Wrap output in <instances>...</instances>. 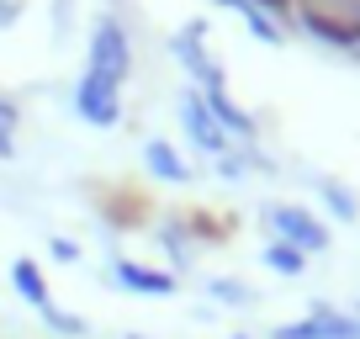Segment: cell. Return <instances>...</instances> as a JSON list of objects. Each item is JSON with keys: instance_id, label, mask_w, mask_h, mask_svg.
Returning <instances> with one entry per match:
<instances>
[{"instance_id": "6da1fadb", "label": "cell", "mask_w": 360, "mask_h": 339, "mask_svg": "<svg viewBox=\"0 0 360 339\" xmlns=\"http://www.w3.org/2000/svg\"><path fill=\"white\" fill-rule=\"evenodd\" d=\"M90 75H101V79H112V85H122L127 79V69H133V48H127V32H122V22L117 16H101L96 22V32H90Z\"/></svg>"}, {"instance_id": "7a4b0ae2", "label": "cell", "mask_w": 360, "mask_h": 339, "mask_svg": "<svg viewBox=\"0 0 360 339\" xmlns=\"http://www.w3.org/2000/svg\"><path fill=\"white\" fill-rule=\"evenodd\" d=\"M265 228L281 238V244L302 249V255H323V249H328L323 217H313L307 207H265Z\"/></svg>"}, {"instance_id": "3957f363", "label": "cell", "mask_w": 360, "mask_h": 339, "mask_svg": "<svg viewBox=\"0 0 360 339\" xmlns=\"http://www.w3.org/2000/svg\"><path fill=\"white\" fill-rule=\"evenodd\" d=\"M75 112L85 117L90 127H117L122 122V85H112V79L85 69L79 85H75Z\"/></svg>"}, {"instance_id": "277c9868", "label": "cell", "mask_w": 360, "mask_h": 339, "mask_svg": "<svg viewBox=\"0 0 360 339\" xmlns=\"http://www.w3.org/2000/svg\"><path fill=\"white\" fill-rule=\"evenodd\" d=\"M297 27H302L307 37H318V43H328V48H349V53H355V43H360V27L349 22V16H339L334 6H323V0H302V6H297Z\"/></svg>"}, {"instance_id": "5b68a950", "label": "cell", "mask_w": 360, "mask_h": 339, "mask_svg": "<svg viewBox=\"0 0 360 339\" xmlns=\"http://www.w3.org/2000/svg\"><path fill=\"white\" fill-rule=\"evenodd\" d=\"M202 37H207V27H202V22H186V27H180L175 37H169V53H175L180 64H186V69H191V75H196V85H202V91H228L223 69H217L212 58H207Z\"/></svg>"}, {"instance_id": "8992f818", "label": "cell", "mask_w": 360, "mask_h": 339, "mask_svg": "<svg viewBox=\"0 0 360 339\" xmlns=\"http://www.w3.org/2000/svg\"><path fill=\"white\" fill-rule=\"evenodd\" d=\"M180 122H186V133H191V143L202 148V154H212V159H223V154H233V138L223 133V127L212 122V112L202 106V96H180Z\"/></svg>"}, {"instance_id": "52a82bcc", "label": "cell", "mask_w": 360, "mask_h": 339, "mask_svg": "<svg viewBox=\"0 0 360 339\" xmlns=\"http://www.w3.org/2000/svg\"><path fill=\"white\" fill-rule=\"evenodd\" d=\"M202 106L212 112V122L223 127L228 138H238V143H255V133H259L255 117H249V112H244V106H238L228 91H202Z\"/></svg>"}, {"instance_id": "ba28073f", "label": "cell", "mask_w": 360, "mask_h": 339, "mask_svg": "<svg viewBox=\"0 0 360 339\" xmlns=\"http://www.w3.org/2000/svg\"><path fill=\"white\" fill-rule=\"evenodd\" d=\"M117 281H122L127 292H138V297H169V292H175V276L148 271V265H133V260H117Z\"/></svg>"}, {"instance_id": "9c48e42d", "label": "cell", "mask_w": 360, "mask_h": 339, "mask_svg": "<svg viewBox=\"0 0 360 339\" xmlns=\"http://www.w3.org/2000/svg\"><path fill=\"white\" fill-rule=\"evenodd\" d=\"M217 6H228V11H238V16H244V27L259 37V43H270V48H281V43H286L281 22H276V16H265V11L255 6V0H217Z\"/></svg>"}, {"instance_id": "30bf717a", "label": "cell", "mask_w": 360, "mask_h": 339, "mask_svg": "<svg viewBox=\"0 0 360 339\" xmlns=\"http://www.w3.org/2000/svg\"><path fill=\"white\" fill-rule=\"evenodd\" d=\"M143 165H148V175H159V181H180V186L191 181V165H186L165 138H154V143L143 148Z\"/></svg>"}, {"instance_id": "8fae6325", "label": "cell", "mask_w": 360, "mask_h": 339, "mask_svg": "<svg viewBox=\"0 0 360 339\" xmlns=\"http://www.w3.org/2000/svg\"><path fill=\"white\" fill-rule=\"evenodd\" d=\"M11 286H16L32 307H48V302H53V297H48L43 271H37V260H11Z\"/></svg>"}, {"instance_id": "7c38bea8", "label": "cell", "mask_w": 360, "mask_h": 339, "mask_svg": "<svg viewBox=\"0 0 360 339\" xmlns=\"http://www.w3.org/2000/svg\"><path fill=\"white\" fill-rule=\"evenodd\" d=\"M259 260H265V265H270L276 276H302L307 255H302V249H292V244H281V238H276V244H265V249H259Z\"/></svg>"}, {"instance_id": "4fadbf2b", "label": "cell", "mask_w": 360, "mask_h": 339, "mask_svg": "<svg viewBox=\"0 0 360 339\" xmlns=\"http://www.w3.org/2000/svg\"><path fill=\"white\" fill-rule=\"evenodd\" d=\"M307 318H318V324L328 328V339H360V318H345V313H334V307H313Z\"/></svg>"}, {"instance_id": "5bb4252c", "label": "cell", "mask_w": 360, "mask_h": 339, "mask_svg": "<svg viewBox=\"0 0 360 339\" xmlns=\"http://www.w3.org/2000/svg\"><path fill=\"white\" fill-rule=\"evenodd\" d=\"M207 292H212L217 302H228V307H255V292H249L244 281H233V276H228V281H223V276H217V281L207 286Z\"/></svg>"}, {"instance_id": "9a60e30c", "label": "cell", "mask_w": 360, "mask_h": 339, "mask_svg": "<svg viewBox=\"0 0 360 339\" xmlns=\"http://www.w3.org/2000/svg\"><path fill=\"white\" fill-rule=\"evenodd\" d=\"M37 313H43V324L58 328V334H85V318H79V313H64V307H53V302L37 307Z\"/></svg>"}, {"instance_id": "2e32d148", "label": "cell", "mask_w": 360, "mask_h": 339, "mask_svg": "<svg viewBox=\"0 0 360 339\" xmlns=\"http://www.w3.org/2000/svg\"><path fill=\"white\" fill-rule=\"evenodd\" d=\"M270 339H328V328L318 324V318H297V324H281Z\"/></svg>"}, {"instance_id": "e0dca14e", "label": "cell", "mask_w": 360, "mask_h": 339, "mask_svg": "<svg viewBox=\"0 0 360 339\" xmlns=\"http://www.w3.org/2000/svg\"><path fill=\"white\" fill-rule=\"evenodd\" d=\"M323 196H328V207H334V217H355V196H349L345 186L323 181Z\"/></svg>"}, {"instance_id": "ac0fdd59", "label": "cell", "mask_w": 360, "mask_h": 339, "mask_svg": "<svg viewBox=\"0 0 360 339\" xmlns=\"http://www.w3.org/2000/svg\"><path fill=\"white\" fill-rule=\"evenodd\" d=\"M11 127H16V106L0 101V159H11Z\"/></svg>"}, {"instance_id": "d6986e66", "label": "cell", "mask_w": 360, "mask_h": 339, "mask_svg": "<svg viewBox=\"0 0 360 339\" xmlns=\"http://www.w3.org/2000/svg\"><path fill=\"white\" fill-rule=\"evenodd\" d=\"M53 260L75 265V260H79V244H69V238H53Z\"/></svg>"}, {"instance_id": "ffe728a7", "label": "cell", "mask_w": 360, "mask_h": 339, "mask_svg": "<svg viewBox=\"0 0 360 339\" xmlns=\"http://www.w3.org/2000/svg\"><path fill=\"white\" fill-rule=\"evenodd\" d=\"M255 6H259V11H265V16H286V11H292V6H297V0H255Z\"/></svg>"}, {"instance_id": "44dd1931", "label": "cell", "mask_w": 360, "mask_h": 339, "mask_svg": "<svg viewBox=\"0 0 360 339\" xmlns=\"http://www.w3.org/2000/svg\"><path fill=\"white\" fill-rule=\"evenodd\" d=\"M127 339H138V334H127Z\"/></svg>"}, {"instance_id": "7402d4cb", "label": "cell", "mask_w": 360, "mask_h": 339, "mask_svg": "<svg viewBox=\"0 0 360 339\" xmlns=\"http://www.w3.org/2000/svg\"><path fill=\"white\" fill-rule=\"evenodd\" d=\"M355 53H360V43H355Z\"/></svg>"}, {"instance_id": "603a6c76", "label": "cell", "mask_w": 360, "mask_h": 339, "mask_svg": "<svg viewBox=\"0 0 360 339\" xmlns=\"http://www.w3.org/2000/svg\"><path fill=\"white\" fill-rule=\"evenodd\" d=\"M238 339H244V334H238Z\"/></svg>"}]
</instances>
